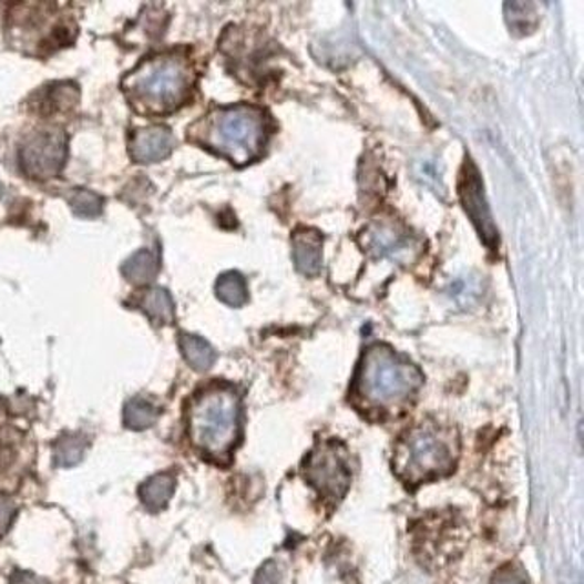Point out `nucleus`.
<instances>
[{"mask_svg":"<svg viewBox=\"0 0 584 584\" xmlns=\"http://www.w3.org/2000/svg\"><path fill=\"white\" fill-rule=\"evenodd\" d=\"M17 508L10 496L0 495V535L10 527L11 521L16 518Z\"/></svg>","mask_w":584,"mask_h":584,"instance_id":"21","label":"nucleus"},{"mask_svg":"<svg viewBox=\"0 0 584 584\" xmlns=\"http://www.w3.org/2000/svg\"><path fill=\"white\" fill-rule=\"evenodd\" d=\"M157 408L145 399H132L124 406V424L132 430H146L157 420Z\"/></svg>","mask_w":584,"mask_h":584,"instance_id":"16","label":"nucleus"},{"mask_svg":"<svg viewBox=\"0 0 584 584\" xmlns=\"http://www.w3.org/2000/svg\"><path fill=\"white\" fill-rule=\"evenodd\" d=\"M492 584H527V581L521 570L504 566L493 575Z\"/></svg>","mask_w":584,"mask_h":584,"instance_id":"20","label":"nucleus"},{"mask_svg":"<svg viewBox=\"0 0 584 584\" xmlns=\"http://www.w3.org/2000/svg\"><path fill=\"white\" fill-rule=\"evenodd\" d=\"M293 258L301 275L315 276L321 269V236L310 228H301L293 236Z\"/></svg>","mask_w":584,"mask_h":584,"instance_id":"11","label":"nucleus"},{"mask_svg":"<svg viewBox=\"0 0 584 584\" xmlns=\"http://www.w3.org/2000/svg\"><path fill=\"white\" fill-rule=\"evenodd\" d=\"M217 298L227 306L239 307L247 301V284L238 273H225L216 284Z\"/></svg>","mask_w":584,"mask_h":584,"instance_id":"17","label":"nucleus"},{"mask_svg":"<svg viewBox=\"0 0 584 584\" xmlns=\"http://www.w3.org/2000/svg\"><path fill=\"white\" fill-rule=\"evenodd\" d=\"M457 444L453 437L433 426L408 431L395 451L393 468L408 486L450 475L455 470Z\"/></svg>","mask_w":584,"mask_h":584,"instance_id":"5","label":"nucleus"},{"mask_svg":"<svg viewBox=\"0 0 584 584\" xmlns=\"http://www.w3.org/2000/svg\"><path fill=\"white\" fill-rule=\"evenodd\" d=\"M192 70L185 59L160 55L141 62L123 79L124 92L141 110L166 114L177 109L191 92Z\"/></svg>","mask_w":584,"mask_h":584,"instance_id":"1","label":"nucleus"},{"mask_svg":"<svg viewBox=\"0 0 584 584\" xmlns=\"http://www.w3.org/2000/svg\"><path fill=\"white\" fill-rule=\"evenodd\" d=\"M174 486H176L174 477L165 475V473L154 475L141 486V501L145 502L151 510H161L166 502L171 501Z\"/></svg>","mask_w":584,"mask_h":584,"instance_id":"14","label":"nucleus"},{"mask_svg":"<svg viewBox=\"0 0 584 584\" xmlns=\"http://www.w3.org/2000/svg\"><path fill=\"white\" fill-rule=\"evenodd\" d=\"M180 346H182L186 362L191 363V368L196 369V371H207L216 362V351L203 338L194 337V335H182Z\"/></svg>","mask_w":584,"mask_h":584,"instance_id":"13","label":"nucleus"},{"mask_svg":"<svg viewBox=\"0 0 584 584\" xmlns=\"http://www.w3.org/2000/svg\"><path fill=\"white\" fill-rule=\"evenodd\" d=\"M267 121L262 110L248 104L216 110L203 124V143L217 154L244 166L264 152Z\"/></svg>","mask_w":584,"mask_h":584,"instance_id":"2","label":"nucleus"},{"mask_svg":"<svg viewBox=\"0 0 584 584\" xmlns=\"http://www.w3.org/2000/svg\"><path fill=\"white\" fill-rule=\"evenodd\" d=\"M422 375L413 363L386 346L369 347L358 369V397L375 408H393L420 388Z\"/></svg>","mask_w":584,"mask_h":584,"instance_id":"3","label":"nucleus"},{"mask_svg":"<svg viewBox=\"0 0 584 584\" xmlns=\"http://www.w3.org/2000/svg\"><path fill=\"white\" fill-rule=\"evenodd\" d=\"M84 450H86V442L81 437H64L59 442L55 457H58L59 464H78L83 459Z\"/></svg>","mask_w":584,"mask_h":584,"instance_id":"19","label":"nucleus"},{"mask_svg":"<svg viewBox=\"0 0 584 584\" xmlns=\"http://www.w3.org/2000/svg\"><path fill=\"white\" fill-rule=\"evenodd\" d=\"M278 568L275 563L265 564L264 568L259 570L256 584H278Z\"/></svg>","mask_w":584,"mask_h":584,"instance_id":"22","label":"nucleus"},{"mask_svg":"<svg viewBox=\"0 0 584 584\" xmlns=\"http://www.w3.org/2000/svg\"><path fill=\"white\" fill-rule=\"evenodd\" d=\"M461 199L464 203L465 213L471 217V222L475 223L477 230L481 233L488 247H495L496 228L486 205V197L482 192L481 177L471 163H468L462 172Z\"/></svg>","mask_w":584,"mask_h":584,"instance_id":"8","label":"nucleus"},{"mask_svg":"<svg viewBox=\"0 0 584 584\" xmlns=\"http://www.w3.org/2000/svg\"><path fill=\"white\" fill-rule=\"evenodd\" d=\"M366 244L377 256L393 259L409 258L413 250V239L393 223H375L366 234Z\"/></svg>","mask_w":584,"mask_h":584,"instance_id":"9","label":"nucleus"},{"mask_svg":"<svg viewBox=\"0 0 584 584\" xmlns=\"http://www.w3.org/2000/svg\"><path fill=\"white\" fill-rule=\"evenodd\" d=\"M174 148V135L165 126H151V129L135 132L130 143V154L140 163H157L171 155Z\"/></svg>","mask_w":584,"mask_h":584,"instance_id":"10","label":"nucleus"},{"mask_svg":"<svg viewBox=\"0 0 584 584\" xmlns=\"http://www.w3.org/2000/svg\"><path fill=\"white\" fill-rule=\"evenodd\" d=\"M192 444L207 455H227L239 433V397L234 389L214 386L197 395L188 417Z\"/></svg>","mask_w":584,"mask_h":584,"instance_id":"4","label":"nucleus"},{"mask_svg":"<svg viewBox=\"0 0 584 584\" xmlns=\"http://www.w3.org/2000/svg\"><path fill=\"white\" fill-rule=\"evenodd\" d=\"M22 171L35 180L58 176L66 160V135L61 130H41L22 143Z\"/></svg>","mask_w":584,"mask_h":584,"instance_id":"6","label":"nucleus"},{"mask_svg":"<svg viewBox=\"0 0 584 584\" xmlns=\"http://www.w3.org/2000/svg\"><path fill=\"white\" fill-rule=\"evenodd\" d=\"M157 270H160V258H157V253L151 248H141L137 253L132 254L121 267L124 278L134 285L148 284L155 278Z\"/></svg>","mask_w":584,"mask_h":584,"instance_id":"12","label":"nucleus"},{"mask_svg":"<svg viewBox=\"0 0 584 584\" xmlns=\"http://www.w3.org/2000/svg\"><path fill=\"white\" fill-rule=\"evenodd\" d=\"M70 205L79 217H98L103 211V197L86 188H79L70 197Z\"/></svg>","mask_w":584,"mask_h":584,"instance_id":"18","label":"nucleus"},{"mask_svg":"<svg viewBox=\"0 0 584 584\" xmlns=\"http://www.w3.org/2000/svg\"><path fill=\"white\" fill-rule=\"evenodd\" d=\"M306 475L310 484L331 501H340L351 484V470L335 444L320 445L310 453Z\"/></svg>","mask_w":584,"mask_h":584,"instance_id":"7","label":"nucleus"},{"mask_svg":"<svg viewBox=\"0 0 584 584\" xmlns=\"http://www.w3.org/2000/svg\"><path fill=\"white\" fill-rule=\"evenodd\" d=\"M141 309L145 310L155 324H172L174 321V301H172L168 290L161 289V287H155L143 296Z\"/></svg>","mask_w":584,"mask_h":584,"instance_id":"15","label":"nucleus"}]
</instances>
